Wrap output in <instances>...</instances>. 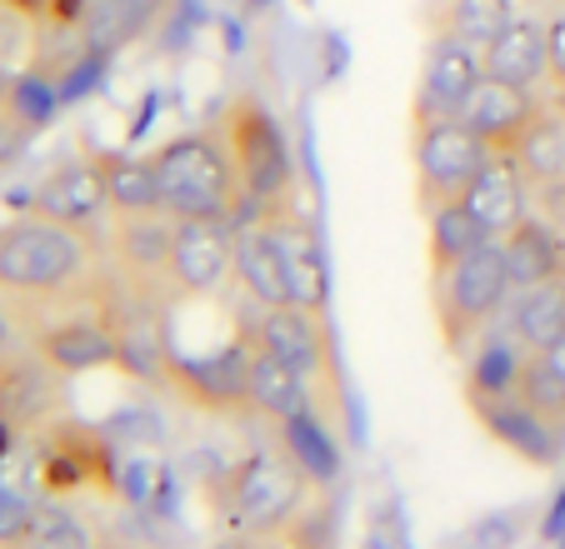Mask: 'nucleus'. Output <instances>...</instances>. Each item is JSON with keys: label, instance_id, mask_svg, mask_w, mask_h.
<instances>
[{"label": "nucleus", "instance_id": "obj_1", "mask_svg": "<svg viewBox=\"0 0 565 549\" xmlns=\"http://www.w3.org/2000/svg\"><path fill=\"white\" fill-rule=\"evenodd\" d=\"M0 295L35 325L81 305H106L110 260L106 240L55 225L45 215H15L0 225Z\"/></svg>", "mask_w": 565, "mask_h": 549}, {"label": "nucleus", "instance_id": "obj_2", "mask_svg": "<svg viewBox=\"0 0 565 549\" xmlns=\"http://www.w3.org/2000/svg\"><path fill=\"white\" fill-rule=\"evenodd\" d=\"M310 475L290 450H250L215 480V519L225 535H286L310 505Z\"/></svg>", "mask_w": 565, "mask_h": 549}, {"label": "nucleus", "instance_id": "obj_3", "mask_svg": "<svg viewBox=\"0 0 565 549\" xmlns=\"http://www.w3.org/2000/svg\"><path fill=\"white\" fill-rule=\"evenodd\" d=\"M511 295H515V280H511L501 240H486L466 260L446 265V270H430V310H436L440 345L466 359L470 345L511 310Z\"/></svg>", "mask_w": 565, "mask_h": 549}, {"label": "nucleus", "instance_id": "obj_4", "mask_svg": "<svg viewBox=\"0 0 565 549\" xmlns=\"http://www.w3.org/2000/svg\"><path fill=\"white\" fill-rule=\"evenodd\" d=\"M160 211L175 220H235L241 211V180L221 126L185 130L156 150Z\"/></svg>", "mask_w": 565, "mask_h": 549}, {"label": "nucleus", "instance_id": "obj_5", "mask_svg": "<svg viewBox=\"0 0 565 549\" xmlns=\"http://www.w3.org/2000/svg\"><path fill=\"white\" fill-rule=\"evenodd\" d=\"M215 126H221V136H225L235 180H241V205H246L250 215L296 201V160H290V140H286V130H280V120L270 116L256 96H235Z\"/></svg>", "mask_w": 565, "mask_h": 549}, {"label": "nucleus", "instance_id": "obj_6", "mask_svg": "<svg viewBox=\"0 0 565 549\" xmlns=\"http://www.w3.org/2000/svg\"><path fill=\"white\" fill-rule=\"evenodd\" d=\"M491 160L486 140L466 120H430L411 130V165H416V205L420 215H436L440 205H456L470 191V180Z\"/></svg>", "mask_w": 565, "mask_h": 549}, {"label": "nucleus", "instance_id": "obj_7", "mask_svg": "<svg viewBox=\"0 0 565 549\" xmlns=\"http://www.w3.org/2000/svg\"><path fill=\"white\" fill-rule=\"evenodd\" d=\"M250 359H256V340L246 330V335H235L225 349L201 355V359L160 355L156 380L181 405H191V410L241 415V410H250Z\"/></svg>", "mask_w": 565, "mask_h": 549}, {"label": "nucleus", "instance_id": "obj_8", "mask_svg": "<svg viewBox=\"0 0 565 549\" xmlns=\"http://www.w3.org/2000/svg\"><path fill=\"white\" fill-rule=\"evenodd\" d=\"M171 255H175V215L146 211V215H116L106 235L110 280L126 295L160 305L171 295Z\"/></svg>", "mask_w": 565, "mask_h": 549}, {"label": "nucleus", "instance_id": "obj_9", "mask_svg": "<svg viewBox=\"0 0 565 549\" xmlns=\"http://www.w3.org/2000/svg\"><path fill=\"white\" fill-rule=\"evenodd\" d=\"M486 80V61H480L476 45H466L460 35L436 31L426 41L416 71V96H411V130L430 126V120H456L466 116L476 85Z\"/></svg>", "mask_w": 565, "mask_h": 549}, {"label": "nucleus", "instance_id": "obj_10", "mask_svg": "<svg viewBox=\"0 0 565 549\" xmlns=\"http://www.w3.org/2000/svg\"><path fill=\"white\" fill-rule=\"evenodd\" d=\"M250 340H256L266 355L286 359L290 370L306 375L310 395H316V415H320V390H326V400H335L331 335H326V315H320V310H306V305L260 310L256 325H250Z\"/></svg>", "mask_w": 565, "mask_h": 549}, {"label": "nucleus", "instance_id": "obj_11", "mask_svg": "<svg viewBox=\"0 0 565 549\" xmlns=\"http://www.w3.org/2000/svg\"><path fill=\"white\" fill-rule=\"evenodd\" d=\"M31 349L51 370H61L65 380L120 365V335H116V320L106 315V305H81V310H65V315L35 325Z\"/></svg>", "mask_w": 565, "mask_h": 549}, {"label": "nucleus", "instance_id": "obj_12", "mask_svg": "<svg viewBox=\"0 0 565 549\" xmlns=\"http://www.w3.org/2000/svg\"><path fill=\"white\" fill-rule=\"evenodd\" d=\"M250 220L276 245L280 265H286V280H290V300L326 315L331 274H326V250H320V235H316V225H310V215L300 211L296 201H286V205H270V211L250 215Z\"/></svg>", "mask_w": 565, "mask_h": 549}, {"label": "nucleus", "instance_id": "obj_13", "mask_svg": "<svg viewBox=\"0 0 565 549\" xmlns=\"http://www.w3.org/2000/svg\"><path fill=\"white\" fill-rule=\"evenodd\" d=\"M31 215H45L55 225H71L81 235H100V225L110 220V195H106V175H100V155H81L55 165L51 175L35 185L31 195Z\"/></svg>", "mask_w": 565, "mask_h": 549}, {"label": "nucleus", "instance_id": "obj_14", "mask_svg": "<svg viewBox=\"0 0 565 549\" xmlns=\"http://www.w3.org/2000/svg\"><path fill=\"white\" fill-rule=\"evenodd\" d=\"M166 0H55L45 25H71L86 55H116L156 25Z\"/></svg>", "mask_w": 565, "mask_h": 549}, {"label": "nucleus", "instance_id": "obj_15", "mask_svg": "<svg viewBox=\"0 0 565 549\" xmlns=\"http://www.w3.org/2000/svg\"><path fill=\"white\" fill-rule=\"evenodd\" d=\"M235 270V225L231 220H175L171 295H211Z\"/></svg>", "mask_w": 565, "mask_h": 549}, {"label": "nucleus", "instance_id": "obj_16", "mask_svg": "<svg viewBox=\"0 0 565 549\" xmlns=\"http://www.w3.org/2000/svg\"><path fill=\"white\" fill-rule=\"evenodd\" d=\"M65 405V375L51 370L41 355H6L0 359V420L15 434L55 424V410Z\"/></svg>", "mask_w": 565, "mask_h": 549}, {"label": "nucleus", "instance_id": "obj_17", "mask_svg": "<svg viewBox=\"0 0 565 549\" xmlns=\"http://www.w3.org/2000/svg\"><path fill=\"white\" fill-rule=\"evenodd\" d=\"M470 410H476V420L491 430V440L505 444L511 454H521L525 465H535V470H555V465H561L565 434H555L551 424H545L515 390H505V395H470Z\"/></svg>", "mask_w": 565, "mask_h": 549}, {"label": "nucleus", "instance_id": "obj_18", "mask_svg": "<svg viewBox=\"0 0 565 549\" xmlns=\"http://www.w3.org/2000/svg\"><path fill=\"white\" fill-rule=\"evenodd\" d=\"M531 201H535V191L515 155H491L480 165V175L470 180V191L460 195V205L476 215V225L491 235V240L511 235L515 225L531 215Z\"/></svg>", "mask_w": 565, "mask_h": 549}, {"label": "nucleus", "instance_id": "obj_19", "mask_svg": "<svg viewBox=\"0 0 565 549\" xmlns=\"http://www.w3.org/2000/svg\"><path fill=\"white\" fill-rule=\"evenodd\" d=\"M535 116H541V100H535V90H525V85H505V80H486L476 85V96H470L466 106V126L476 130L480 140H486V150L491 155H515L525 140V130L535 126Z\"/></svg>", "mask_w": 565, "mask_h": 549}, {"label": "nucleus", "instance_id": "obj_20", "mask_svg": "<svg viewBox=\"0 0 565 549\" xmlns=\"http://www.w3.org/2000/svg\"><path fill=\"white\" fill-rule=\"evenodd\" d=\"M41 480L51 489H81L106 480V440L86 424L55 420L41 430Z\"/></svg>", "mask_w": 565, "mask_h": 549}, {"label": "nucleus", "instance_id": "obj_21", "mask_svg": "<svg viewBox=\"0 0 565 549\" xmlns=\"http://www.w3.org/2000/svg\"><path fill=\"white\" fill-rule=\"evenodd\" d=\"M231 274H235V286H241V295H246L256 310L296 305V300H290L286 265H280L276 245H270V235L260 230L256 220L235 225V270Z\"/></svg>", "mask_w": 565, "mask_h": 549}, {"label": "nucleus", "instance_id": "obj_22", "mask_svg": "<svg viewBox=\"0 0 565 549\" xmlns=\"http://www.w3.org/2000/svg\"><path fill=\"white\" fill-rule=\"evenodd\" d=\"M505 330L515 335V345L525 355H545L555 340L565 335V270L551 280H535V286L515 290L511 310H505Z\"/></svg>", "mask_w": 565, "mask_h": 549}, {"label": "nucleus", "instance_id": "obj_23", "mask_svg": "<svg viewBox=\"0 0 565 549\" xmlns=\"http://www.w3.org/2000/svg\"><path fill=\"white\" fill-rule=\"evenodd\" d=\"M480 61H486V75H491V80L525 85V90L545 85V15L521 11L486 51H480Z\"/></svg>", "mask_w": 565, "mask_h": 549}, {"label": "nucleus", "instance_id": "obj_24", "mask_svg": "<svg viewBox=\"0 0 565 549\" xmlns=\"http://www.w3.org/2000/svg\"><path fill=\"white\" fill-rule=\"evenodd\" d=\"M250 410H260L266 420H276L280 430L306 415H316V395H310V380L300 370H290L286 359L266 355L256 345V359H250Z\"/></svg>", "mask_w": 565, "mask_h": 549}, {"label": "nucleus", "instance_id": "obj_25", "mask_svg": "<svg viewBox=\"0 0 565 549\" xmlns=\"http://www.w3.org/2000/svg\"><path fill=\"white\" fill-rule=\"evenodd\" d=\"M501 250H505V265H511L515 290L565 270V235L551 220H541V215H525L511 235H501Z\"/></svg>", "mask_w": 565, "mask_h": 549}, {"label": "nucleus", "instance_id": "obj_26", "mask_svg": "<svg viewBox=\"0 0 565 549\" xmlns=\"http://www.w3.org/2000/svg\"><path fill=\"white\" fill-rule=\"evenodd\" d=\"M515 160H521V170H525L535 195L565 185V110L541 106V116H535V126L525 130Z\"/></svg>", "mask_w": 565, "mask_h": 549}, {"label": "nucleus", "instance_id": "obj_27", "mask_svg": "<svg viewBox=\"0 0 565 549\" xmlns=\"http://www.w3.org/2000/svg\"><path fill=\"white\" fill-rule=\"evenodd\" d=\"M100 175H106V195H110V220L116 215L160 211L156 155H100Z\"/></svg>", "mask_w": 565, "mask_h": 549}, {"label": "nucleus", "instance_id": "obj_28", "mask_svg": "<svg viewBox=\"0 0 565 549\" xmlns=\"http://www.w3.org/2000/svg\"><path fill=\"white\" fill-rule=\"evenodd\" d=\"M515 6H521V0H440V25L436 31L460 35L466 45L486 51V45L521 15Z\"/></svg>", "mask_w": 565, "mask_h": 549}, {"label": "nucleus", "instance_id": "obj_29", "mask_svg": "<svg viewBox=\"0 0 565 549\" xmlns=\"http://www.w3.org/2000/svg\"><path fill=\"white\" fill-rule=\"evenodd\" d=\"M430 220V270H446V265L466 260L470 250H480V245L491 240V235L476 225V215L466 211V205H440L436 215H426Z\"/></svg>", "mask_w": 565, "mask_h": 549}, {"label": "nucleus", "instance_id": "obj_30", "mask_svg": "<svg viewBox=\"0 0 565 549\" xmlns=\"http://www.w3.org/2000/svg\"><path fill=\"white\" fill-rule=\"evenodd\" d=\"M21 549H100V545H96V529L75 515L71 505H61V499H41L31 539H25Z\"/></svg>", "mask_w": 565, "mask_h": 549}, {"label": "nucleus", "instance_id": "obj_31", "mask_svg": "<svg viewBox=\"0 0 565 549\" xmlns=\"http://www.w3.org/2000/svg\"><path fill=\"white\" fill-rule=\"evenodd\" d=\"M45 45V21L31 11H11V6H0V65L11 75L31 71L35 55Z\"/></svg>", "mask_w": 565, "mask_h": 549}, {"label": "nucleus", "instance_id": "obj_32", "mask_svg": "<svg viewBox=\"0 0 565 549\" xmlns=\"http://www.w3.org/2000/svg\"><path fill=\"white\" fill-rule=\"evenodd\" d=\"M515 395H521L525 405H531L535 415H541L545 424H551L555 434H565V380L561 375H551L541 365V359H525V370H521V380H515Z\"/></svg>", "mask_w": 565, "mask_h": 549}, {"label": "nucleus", "instance_id": "obj_33", "mask_svg": "<svg viewBox=\"0 0 565 549\" xmlns=\"http://www.w3.org/2000/svg\"><path fill=\"white\" fill-rule=\"evenodd\" d=\"M35 509H41V499L0 480V549H21L31 539Z\"/></svg>", "mask_w": 565, "mask_h": 549}, {"label": "nucleus", "instance_id": "obj_34", "mask_svg": "<svg viewBox=\"0 0 565 549\" xmlns=\"http://www.w3.org/2000/svg\"><path fill=\"white\" fill-rule=\"evenodd\" d=\"M545 85L561 96L565 110V11L545 15Z\"/></svg>", "mask_w": 565, "mask_h": 549}, {"label": "nucleus", "instance_id": "obj_35", "mask_svg": "<svg viewBox=\"0 0 565 549\" xmlns=\"http://www.w3.org/2000/svg\"><path fill=\"white\" fill-rule=\"evenodd\" d=\"M31 120L25 116H15L11 106L0 110V170L6 165H15V160H21V150H25V140H31Z\"/></svg>", "mask_w": 565, "mask_h": 549}, {"label": "nucleus", "instance_id": "obj_36", "mask_svg": "<svg viewBox=\"0 0 565 549\" xmlns=\"http://www.w3.org/2000/svg\"><path fill=\"white\" fill-rule=\"evenodd\" d=\"M211 549H300V545H296V529H286V535H225Z\"/></svg>", "mask_w": 565, "mask_h": 549}, {"label": "nucleus", "instance_id": "obj_37", "mask_svg": "<svg viewBox=\"0 0 565 549\" xmlns=\"http://www.w3.org/2000/svg\"><path fill=\"white\" fill-rule=\"evenodd\" d=\"M535 359H541V365H545V370H551V375H561V380H565V335L555 340V345L545 349V355H535Z\"/></svg>", "mask_w": 565, "mask_h": 549}, {"label": "nucleus", "instance_id": "obj_38", "mask_svg": "<svg viewBox=\"0 0 565 549\" xmlns=\"http://www.w3.org/2000/svg\"><path fill=\"white\" fill-rule=\"evenodd\" d=\"M0 6H11V11H31V15H41V21H51L55 0H0Z\"/></svg>", "mask_w": 565, "mask_h": 549}, {"label": "nucleus", "instance_id": "obj_39", "mask_svg": "<svg viewBox=\"0 0 565 549\" xmlns=\"http://www.w3.org/2000/svg\"><path fill=\"white\" fill-rule=\"evenodd\" d=\"M11 340H15V325H11V310L0 305V359L11 355Z\"/></svg>", "mask_w": 565, "mask_h": 549}, {"label": "nucleus", "instance_id": "obj_40", "mask_svg": "<svg viewBox=\"0 0 565 549\" xmlns=\"http://www.w3.org/2000/svg\"><path fill=\"white\" fill-rule=\"evenodd\" d=\"M15 80H21V75H11V71H6V65H0V110L11 106V96H15Z\"/></svg>", "mask_w": 565, "mask_h": 549}, {"label": "nucleus", "instance_id": "obj_41", "mask_svg": "<svg viewBox=\"0 0 565 549\" xmlns=\"http://www.w3.org/2000/svg\"><path fill=\"white\" fill-rule=\"evenodd\" d=\"M551 535H555V539H565V489H561V499H555V515H551Z\"/></svg>", "mask_w": 565, "mask_h": 549}]
</instances>
